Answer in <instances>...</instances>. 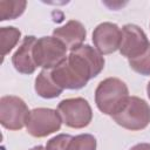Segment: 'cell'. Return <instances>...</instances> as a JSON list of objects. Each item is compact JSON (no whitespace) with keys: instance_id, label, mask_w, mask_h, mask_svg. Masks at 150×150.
<instances>
[{"instance_id":"7a4b0ae2","label":"cell","mask_w":150,"mask_h":150,"mask_svg":"<svg viewBox=\"0 0 150 150\" xmlns=\"http://www.w3.org/2000/svg\"><path fill=\"white\" fill-rule=\"evenodd\" d=\"M125 82L117 77L102 80L95 89V103L101 112L112 116L129 97Z\"/></svg>"},{"instance_id":"5b68a950","label":"cell","mask_w":150,"mask_h":150,"mask_svg":"<svg viewBox=\"0 0 150 150\" xmlns=\"http://www.w3.org/2000/svg\"><path fill=\"white\" fill-rule=\"evenodd\" d=\"M57 111L62 118V122L73 129L86 128L93 120L91 107L83 97L62 100L57 104Z\"/></svg>"},{"instance_id":"2e32d148","label":"cell","mask_w":150,"mask_h":150,"mask_svg":"<svg viewBox=\"0 0 150 150\" xmlns=\"http://www.w3.org/2000/svg\"><path fill=\"white\" fill-rule=\"evenodd\" d=\"M129 66L134 71L143 76L150 75V45L142 55L129 60Z\"/></svg>"},{"instance_id":"8992f818","label":"cell","mask_w":150,"mask_h":150,"mask_svg":"<svg viewBox=\"0 0 150 150\" xmlns=\"http://www.w3.org/2000/svg\"><path fill=\"white\" fill-rule=\"evenodd\" d=\"M62 118L57 110L50 108H35L30 110L26 123L27 132L36 138L47 137L60 130Z\"/></svg>"},{"instance_id":"9c48e42d","label":"cell","mask_w":150,"mask_h":150,"mask_svg":"<svg viewBox=\"0 0 150 150\" xmlns=\"http://www.w3.org/2000/svg\"><path fill=\"white\" fill-rule=\"evenodd\" d=\"M121 36V28L116 23L102 22L94 28L93 43L101 55H108L120 48Z\"/></svg>"},{"instance_id":"4fadbf2b","label":"cell","mask_w":150,"mask_h":150,"mask_svg":"<svg viewBox=\"0 0 150 150\" xmlns=\"http://www.w3.org/2000/svg\"><path fill=\"white\" fill-rule=\"evenodd\" d=\"M34 89L36 94L42 98H55L60 96L63 89L56 84L52 77V70L42 69L35 79Z\"/></svg>"},{"instance_id":"e0dca14e","label":"cell","mask_w":150,"mask_h":150,"mask_svg":"<svg viewBox=\"0 0 150 150\" xmlns=\"http://www.w3.org/2000/svg\"><path fill=\"white\" fill-rule=\"evenodd\" d=\"M129 150H150V143H138L131 146Z\"/></svg>"},{"instance_id":"52a82bcc","label":"cell","mask_w":150,"mask_h":150,"mask_svg":"<svg viewBox=\"0 0 150 150\" xmlns=\"http://www.w3.org/2000/svg\"><path fill=\"white\" fill-rule=\"evenodd\" d=\"M29 112L26 102L19 96L6 95L0 98V123L8 130H20L26 127Z\"/></svg>"},{"instance_id":"8fae6325","label":"cell","mask_w":150,"mask_h":150,"mask_svg":"<svg viewBox=\"0 0 150 150\" xmlns=\"http://www.w3.org/2000/svg\"><path fill=\"white\" fill-rule=\"evenodd\" d=\"M53 36L60 40L67 49L74 50L83 45L87 36L84 26L77 20H69L63 26H60L53 30Z\"/></svg>"},{"instance_id":"7c38bea8","label":"cell","mask_w":150,"mask_h":150,"mask_svg":"<svg viewBox=\"0 0 150 150\" xmlns=\"http://www.w3.org/2000/svg\"><path fill=\"white\" fill-rule=\"evenodd\" d=\"M35 42L36 38L34 35H27L21 41V45L12 56V63L16 71L29 75L33 74L38 68L33 57V48Z\"/></svg>"},{"instance_id":"3957f363","label":"cell","mask_w":150,"mask_h":150,"mask_svg":"<svg viewBox=\"0 0 150 150\" xmlns=\"http://www.w3.org/2000/svg\"><path fill=\"white\" fill-rule=\"evenodd\" d=\"M111 117L124 129L142 130L150 124V105L138 96H129Z\"/></svg>"},{"instance_id":"ba28073f","label":"cell","mask_w":150,"mask_h":150,"mask_svg":"<svg viewBox=\"0 0 150 150\" xmlns=\"http://www.w3.org/2000/svg\"><path fill=\"white\" fill-rule=\"evenodd\" d=\"M122 36L120 43V53L128 60L138 57L149 47L150 42L148 40L144 30L134 23H127L121 28Z\"/></svg>"},{"instance_id":"9a60e30c","label":"cell","mask_w":150,"mask_h":150,"mask_svg":"<svg viewBox=\"0 0 150 150\" xmlns=\"http://www.w3.org/2000/svg\"><path fill=\"white\" fill-rule=\"evenodd\" d=\"M0 38H1V55L2 59L18 45L21 32L16 27H1L0 28Z\"/></svg>"},{"instance_id":"277c9868","label":"cell","mask_w":150,"mask_h":150,"mask_svg":"<svg viewBox=\"0 0 150 150\" xmlns=\"http://www.w3.org/2000/svg\"><path fill=\"white\" fill-rule=\"evenodd\" d=\"M67 47L54 36L39 38L33 48L34 62L36 67L52 70L67 60Z\"/></svg>"},{"instance_id":"30bf717a","label":"cell","mask_w":150,"mask_h":150,"mask_svg":"<svg viewBox=\"0 0 150 150\" xmlns=\"http://www.w3.org/2000/svg\"><path fill=\"white\" fill-rule=\"evenodd\" d=\"M45 148L46 150H96L97 141L90 134H80L76 136L60 134L52 137Z\"/></svg>"},{"instance_id":"ac0fdd59","label":"cell","mask_w":150,"mask_h":150,"mask_svg":"<svg viewBox=\"0 0 150 150\" xmlns=\"http://www.w3.org/2000/svg\"><path fill=\"white\" fill-rule=\"evenodd\" d=\"M29 150H46V148L42 146V145H36V146H33V148L29 149Z\"/></svg>"},{"instance_id":"6da1fadb","label":"cell","mask_w":150,"mask_h":150,"mask_svg":"<svg viewBox=\"0 0 150 150\" xmlns=\"http://www.w3.org/2000/svg\"><path fill=\"white\" fill-rule=\"evenodd\" d=\"M104 57L94 47L82 45L70 50L67 60L52 69V77L63 90H77L96 77L104 68Z\"/></svg>"},{"instance_id":"d6986e66","label":"cell","mask_w":150,"mask_h":150,"mask_svg":"<svg viewBox=\"0 0 150 150\" xmlns=\"http://www.w3.org/2000/svg\"><path fill=\"white\" fill-rule=\"evenodd\" d=\"M146 94H148V97L150 100V81L148 82V86H146Z\"/></svg>"},{"instance_id":"5bb4252c","label":"cell","mask_w":150,"mask_h":150,"mask_svg":"<svg viewBox=\"0 0 150 150\" xmlns=\"http://www.w3.org/2000/svg\"><path fill=\"white\" fill-rule=\"evenodd\" d=\"M27 2L23 0H1L0 1V21L14 20L23 14Z\"/></svg>"}]
</instances>
